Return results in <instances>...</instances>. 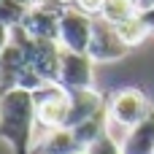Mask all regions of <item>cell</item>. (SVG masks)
I'll return each instance as SVG.
<instances>
[{"instance_id": "obj_1", "label": "cell", "mask_w": 154, "mask_h": 154, "mask_svg": "<svg viewBox=\"0 0 154 154\" xmlns=\"http://www.w3.org/2000/svg\"><path fill=\"white\" fill-rule=\"evenodd\" d=\"M35 125V97L30 89L14 87L0 92V141L8 143L11 154H32Z\"/></svg>"}, {"instance_id": "obj_2", "label": "cell", "mask_w": 154, "mask_h": 154, "mask_svg": "<svg viewBox=\"0 0 154 154\" xmlns=\"http://www.w3.org/2000/svg\"><path fill=\"white\" fill-rule=\"evenodd\" d=\"M32 97H35L38 127H43V130L65 127L68 111H70V92H68L60 81H43V84L32 92Z\"/></svg>"}, {"instance_id": "obj_3", "label": "cell", "mask_w": 154, "mask_h": 154, "mask_svg": "<svg viewBox=\"0 0 154 154\" xmlns=\"http://www.w3.org/2000/svg\"><path fill=\"white\" fill-rule=\"evenodd\" d=\"M11 30H14V27H11ZM16 30H19V35H22V43H24L30 68H32L43 81H57L62 46H60L57 41H49V38H32V35H27V30H24L22 24H19Z\"/></svg>"}, {"instance_id": "obj_4", "label": "cell", "mask_w": 154, "mask_h": 154, "mask_svg": "<svg viewBox=\"0 0 154 154\" xmlns=\"http://www.w3.org/2000/svg\"><path fill=\"white\" fill-rule=\"evenodd\" d=\"M92 24H95V16L84 14L76 5H65L62 16H60L57 43L62 49H70V51H87L89 41H92Z\"/></svg>"}, {"instance_id": "obj_5", "label": "cell", "mask_w": 154, "mask_h": 154, "mask_svg": "<svg viewBox=\"0 0 154 154\" xmlns=\"http://www.w3.org/2000/svg\"><path fill=\"white\" fill-rule=\"evenodd\" d=\"M127 43L119 38L116 32V24H111L108 19L103 16H95V24H92V41H89V49L87 54L95 60V62H116L127 54Z\"/></svg>"}, {"instance_id": "obj_6", "label": "cell", "mask_w": 154, "mask_h": 154, "mask_svg": "<svg viewBox=\"0 0 154 154\" xmlns=\"http://www.w3.org/2000/svg\"><path fill=\"white\" fill-rule=\"evenodd\" d=\"M95 60L87 51H70L62 49L60 51V70H57V81L65 89H89L95 84V73H92Z\"/></svg>"}, {"instance_id": "obj_7", "label": "cell", "mask_w": 154, "mask_h": 154, "mask_svg": "<svg viewBox=\"0 0 154 154\" xmlns=\"http://www.w3.org/2000/svg\"><path fill=\"white\" fill-rule=\"evenodd\" d=\"M149 108H152V103L146 100V95L135 87H127V89H119L108 100V119H114L116 125L130 130L146 116Z\"/></svg>"}, {"instance_id": "obj_8", "label": "cell", "mask_w": 154, "mask_h": 154, "mask_svg": "<svg viewBox=\"0 0 154 154\" xmlns=\"http://www.w3.org/2000/svg\"><path fill=\"white\" fill-rule=\"evenodd\" d=\"M62 8H65V5H60V3H54V0H41V3H35V5H30V11H27L22 27H24L27 35H32V38L57 41Z\"/></svg>"}, {"instance_id": "obj_9", "label": "cell", "mask_w": 154, "mask_h": 154, "mask_svg": "<svg viewBox=\"0 0 154 154\" xmlns=\"http://www.w3.org/2000/svg\"><path fill=\"white\" fill-rule=\"evenodd\" d=\"M68 92H70V111H68L65 127H70V130L79 127L81 122L92 119L103 108H108V103L103 100L100 92H95V87H89V89H68Z\"/></svg>"}, {"instance_id": "obj_10", "label": "cell", "mask_w": 154, "mask_h": 154, "mask_svg": "<svg viewBox=\"0 0 154 154\" xmlns=\"http://www.w3.org/2000/svg\"><path fill=\"white\" fill-rule=\"evenodd\" d=\"M32 154H84V146L70 127H54L46 130L38 143H32Z\"/></svg>"}, {"instance_id": "obj_11", "label": "cell", "mask_w": 154, "mask_h": 154, "mask_svg": "<svg viewBox=\"0 0 154 154\" xmlns=\"http://www.w3.org/2000/svg\"><path fill=\"white\" fill-rule=\"evenodd\" d=\"M122 154H154V106L135 127L127 130L122 141Z\"/></svg>"}, {"instance_id": "obj_12", "label": "cell", "mask_w": 154, "mask_h": 154, "mask_svg": "<svg viewBox=\"0 0 154 154\" xmlns=\"http://www.w3.org/2000/svg\"><path fill=\"white\" fill-rule=\"evenodd\" d=\"M106 122H108V108H103V111L95 114L92 119H87V122H81L79 127H73V133H76L79 143L84 146V152H87L89 143H95V141L106 133Z\"/></svg>"}, {"instance_id": "obj_13", "label": "cell", "mask_w": 154, "mask_h": 154, "mask_svg": "<svg viewBox=\"0 0 154 154\" xmlns=\"http://www.w3.org/2000/svg\"><path fill=\"white\" fill-rule=\"evenodd\" d=\"M97 16L108 19L111 24H122V22L138 16V8H135V0H106L103 3V11Z\"/></svg>"}, {"instance_id": "obj_14", "label": "cell", "mask_w": 154, "mask_h": 154, "mask_svg": "<svg viewBox=\"0 0 154 154\" xmlns=\"http://www.w3.org/2000/svg\"><path fill=\"white\" fill-rule=\"evenodd\" d=\"M116 32H119V38L127 43V49L141 46V43L146 41V35H152V32L146 30V24L141 22V16H133V19H127V22L116 24Z\"/></svg>"}, {"instance_id": "obj_15", "label": "cell", "mask_w": 154, "mask_h": 154, "mask_svg": "<svg viewBox=\"0 0 154 154\" xmlns=\"http://www.w3.org/2000/svg\"><path fill=\"white\" fill-rule=\"evenodd\" d=\"M30 11V3L24 0H0V24L5 27H19Z\"/></svg>"}, {"instance_id": "obj_16", "label": "cell", "mask_w": 154, "mask_h": 154, "mask_svg": "<svg viewBox=\"0 0 154 154\" xmlns=\"http://www.w3.org/2000/svg\"><path fill=\"white\" fill-rule=\"evenodd\" d=\"M84 154H122V143L119 141H114L108 133H103L95 143H89L87 146V152Z\"/></svg>"}, {"instance_id": "obj_17", "label": "cell", "mask_w": 154, "mask_h": 154, "mask_svg": "<svg viewBox=\"0 0 154 154\" xmlns=\"http://www.w3.org/2000/svg\"><path fill=\"white\" fill-rule=\"evenodd\" d=\"M103 3H106V0H76L73 5L81 8L84 14H89V16H97V14L103 11Z\"/></svg>"}, {"instance_id": "obj_18", "label": "cell", "mask_w": 154, "mask_h": 154, "mask_svg": "<svg viewBox=\"0 0 154 154\" xmlns=\"http://www.w3.org/2000/svg\"><path fill=\"white\" fill-rule=\"evenodd\" d=\"M138 16H141V22L146 24V30L154 35V5H152V8H146V11H138Z\"/></svg>"}, {"instance_id": "obj_19", "label": "cell", "mask_w": 154, "mask_h": 154, "mask_svg": "<svg viewBox=\"0 0 154 154\" xmlns=\"http://www.w3.org/2000/svg\"><path fill=\"white\" fill-rule=\"evenodd\" d=\"M8 41H11V27H5V24H0V51L8 46Z\"/></svg>"}, {"instance_id": "obj_20", "label": "cell", "mask_w": 154, "mask_h": 154, "mask_svg": "<svg viewBox=\"0 0 154 154\" xmlns=\"http://www.w3.org/2000/svg\"><path fill=\"white\" fill-rule=\"evenodd\" d=\"M154 5V0H135V8L138 11H146V8H152Z\"/></svg>"}, {"instance_id": "obj_21", "label": "cell", "mask_w": 154, "mask_h": 154, "mask_svg": "<svg viewBox=\"0 0 154 154\" xmlns=\"http://www.w3.org/2000/svg\"><path fill=\"white\" fill-rule=\"evenodd\" d=\"M54 3H60V5H73L76 0H54Z\"/></svg>"}]
</instances>
